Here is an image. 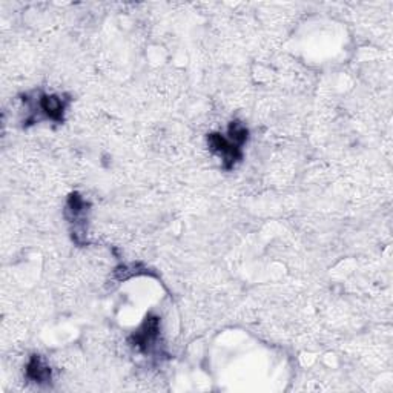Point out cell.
I'll list each match as a JSON object with an SVG mask.
<instances>
[{
	"label": "cell",
	"instance_id": "6da1fadb",
	"mask_svg": "<svg viewBox=\"0 0 393 393\" xmlns=\"http://www.w3.org/2000/svg\"><path fill=\"white\" fill-rule=\"evenodd\" d=\"M208 145L213 153L221 157L223 160L225 169H233L238 161L243 158V153H241V146L234 143L230 138H226L221 134L213 133L208 136Z\"/></svg>",
	"mask_w": 393,
	"mask_h": 393
},
{
	"label": "cell",
	"instance_id": "7a4b0ae2",
	"mask_svg": "<svg viewBox=\"0 0 393 393\" xmlns=\"http://www.w3.org/2000/svg\"><path fill=\"white\" fill-rule=\"evenodd\" d=\"M158 334H160V320L158 317L149 315L146 317L143 325L140 326V329L133 335V338H131V342H133L140 352L148 354V352H150V349L155 346Z\"/></svg>",
	"mask_w": 393,
	"mask_h": 393
},
{
	"label": "cell",
	"instance_id": "3957f363",
	"mask_svg": "<svg viewBox=\"0 0 393 393\" xmlns=\"http://www.w3.org/2000/svg\"><path fill=\"white\" fill-rule=\"evenodd\" d=\"M39 108L42 113L53 122H63V113L66 109V102L58 96H42L39 98Z\"/></svg>",
	"mask_w": 393,
	"mask_h": 393
},
{
	"label": "cell",
	"instance_id": "277c9868",
	"mask_svg": "<svg viewBox=\"0 0 393 393\" xmlns=\"http://www.w3.org/2000/svg\"><path fill=\"white\" fill-rule=\"evenodd\" d=\"M26 377L31 381L42 384V382L51 381V369H49L37 355H34L29 359L26 366Z\"/></svg>",
	"mask_w": 393,
	"mask_h": 393
}]
</instances>
